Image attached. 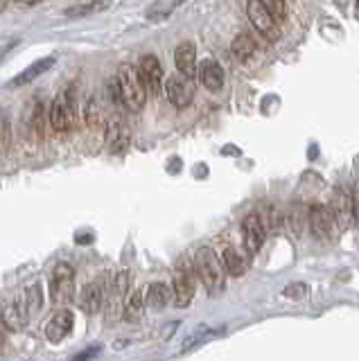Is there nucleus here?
I'll return each instance as SVG.
<instances>
[{"label": "nucleus", "instance_id": "1", "mask_svg": "<svg viewBox=\"0 0 359 361\" xmlns=\"http://www.w3.org/2000/svg\"><path fill=\"white\" fill-rule=\"evenodd\" d=\"M116 84L120 90L122 106H127L131 113H138L145 106V99H147V88L142 84L138 68L131 63H122L116 77Z\"/></svg>", "mask_w": 359, "mask_h": 361}, {"label": "nucleus", "instance_id": "2", "mask_svg": "<svg viewBox=\"0 0 359 361\" xmlns=\"http://www.w3.org/2000/svg\"><path fill=\"white\" fill-rule=\"evenodd\" d=\"M195 271L208 291H219L224 287V267L217 253L210 246H201L195 255Z\"/></svg>", "mask_w": 359, "mask_h": 361}, {"label": "nucleus", "instance_id": "3", "mask_svg": "<svg viewBox=\"0 0 359 361\" xmlns=\"http://www.w3.org/2000/svg\"><path fill=\"white\" fill-rule=\"evenodd\" d=\"M77 120V102L73 90H63L57 97H54L52 106H50V124L57 133H66L75 127Z\"/></svg>", "mask_w": 359, "mask_h": 361}, {"label": "nucleus", "instance_id": "4", "mask_svg": "<svg viewBox=\"0 0 359 361\" xmlns=\"http://www.w3.org/2000/svg\"><path fill=\"white\" fill-rule=\"evenodd\" d=\"M75 291V269L68 262H59L50 278V302L63 305L73 298Z\"/></svg>", "mask_w": 359, "mask_h": 361}, {"label": "nucleus", "instance_id": "5", "mask_svg": "<svg viewBox=\"0 0 359 361\" xmlns=\"http://www.w3.org/2000/svg\"><path fill=\"white\" fill-rule=\"evenodd\" d=\"M172 296L176 307H188L195 298V264H188L185 259L178 264L172 280Z\"/></svg>", "mask_w": 359, "mask_h": 361}, {"label": "nucleus", "instance_id": "6", "mask_svg": "<svg viewBox=\"0 0 359 361\" xmlns=\"http://www.w3.org/2000/svg\"><path fill=\"white\" fill-rule=\"evenodd\" d=\"M165 95H167V99H170V104L176 106V109L190 106V104H193V97H195V79L185 77L181 73L167 77Z\"/></svg>", "mask_w": 359, "mask_h": 361}, {"label": "nucleus", "instance_id": "7", "mask_svg": "<svg viewBox=\"0 0 359 361\" xmlns=\"http://www.w3.org/2000/svg\"><path fill=\"white\" fill-rule=\"evenodd\" d=\"M246 14H249V20L253 23V27L262 34L267 41H278L280 39V27H278V20L269 14L267 7L260 3V0H249L246 3Z\"/></svg>", "mask_w": 359, "mask_h": 361}, {"label": "nucleus", "instance_id": "8", "mask_svg": "<svg viewBox=\"0 0 359 361\" xmlns=\"http://www.w3.org/2000/svg\"><path fill=\"white\" fill-rule=\"evenodd\" d=\"M242 235H244V246L246 251H249L251 255H255L257 251L262 248L264 244V237H267V226L262 221L260 214H246L244 221H242Z\"/></svg>", "mask_w": 359, "mask_h": 361}, {"label": "nucleus", "instance_id": "9", "mask_svg": "<svg viewBox=\"0 0 359 361\" xmlns=\"http://www.w3.org/2000/svg\"><path fill=\"white\" fill-rule=\"evenodd\" d=\"M138 73L142 77V84L147 88V95H159L163 88V66L154 54L142 56L138 63Z\"/></svg>", "mask_w": 359, "mask_h": 361}, {"label": "nucleus", "instance_id": "10", "mask_svg": "<svg viewBox=\"0 0 359 361\" xmlns=\"http://www.w3.org/2000/svg\"><path fill=\"white\" fill-rule=\"evenodd\" d=\"M77 302H80V310L86 314H97L102 310L107 302V285L102 282V278H95L88 282V285L82 289L80 300Z\"/></svg>", "mask_w": 359, "mask_h": 361}, {"label": "nucleus", "instance_id": "11", "mask_svg": "<svg viewBox=\"0 0 359 361\" xmlns=\"http://www.w3.org/2000/svg\"><path fill=\"white\" fill-rule=\"evenodd\" d=\"M310 228L312 233L319 237V240L323 242H328L334 237L336 233V224L332 219V214H330V208H325V206H312L310 208Z\"/></svg>", "mask_w": 359, "mask_h": 361}, {"label": "nucleus", "instance_id": "12", "mask_svg": "<svg viewBox=\"0 0 359 361\" xmlns=\"http://www.w3.org/2000/svg\"><path fill=\"white\" fill-rule=\"evenodd\" d=\"M330 214L336 224V228H348V226L353 224V199L348 195L346 190L336 188L334 195H332V206H330Z\"/></svg>", "mask_w": 359, "mask_h": 361}, {"label": "nucleus", "instance_id": "13", "mask_svg": "<svg viewBox=\"0 0 359 361\" xmlns=\"http://www.w3.org/2000/svg\"><path fill=\"white\" fill-rule=\"evenodd\" d=\"M174 61H176V71L185 75V77H197V48L195 43L183 41L176 45L174 50Z\"/></svg>", "mask_w": 359, "mask_h": 361}, {"label": "nucleus", "instance_id": "14", "mask_svg": "<svg viewBox=\"0 0 359 361\" xmlns=\"http://www.w3.org/2000/svg\"><path fill=\"white\" fill-rule=\"evenodd\" d=\"M73 323H75L73 312L63 307V310H59V312L54 314L52 319L48 321V325H46V336L50 338L52 343H59L61 338L73 330Z\"/></svg>", "mask_w": 359, "mask_h": 361}, {"label": "nucleus", "instance_id": "15", "mask_svg": "<svg viewBox=\"0 0 359 361\" xmlns=\"http://www.w3.org/2000/svg\"><path fill=\"white\" fill-rule=\"evenodd\" d=\"M127 287H129V274H127V271H118V274L114 276V282H111V287L107 289V302H109V316H111V319L116 316L120 302H125Z\"/></svg>", "mask_w": 359, "mask_h": 361}, {"label": "nucleus", "instance_id": "16", "mask_svg": "<svg viewBox=\"0 0 359 361\" xmlns=\"http://www.w3.org/2000/svg\"><path fill=\"white\" fill-rule=\"evenodd\" d=\"M219 262H221V267H224V274H229V276H233V278L244 276V271H246V262H244L242 253H240L235 246H231V244H226V246L221 248Z\"/></svg>", "mask_w": 359, "mask_h": 361}, {"label": "nucleus", "instance_id": "17", "mask_svg": "<svg viewBox=\"0 0 359 361\" xmlns=\"http://www.w3.org/2000/svg\"><path fill=\"white\" fill-rule=\"evenodd\" d=\"M170 300H172V287L167 282H152L147 291H145V305H150L156 312L165 310Z\"/></svg>", "mask_w": 359, "mask_h": 361}, {"label": "nucleus", "instance_id": "18", "mask_svg": "<svg viewBox=\"0 0 359 361\" xmlns=\"http://www.w3.org/2000/svg\"><path fill=\"white\" fill-rule=\"evenodd\" d=\"M199 79L208 90H219L224 86V68L215 59H204L199 63Z\"/></svg>", "mask_w": 359, "mask_h": 361}, {"label": "nucleus", "instance_id": "19", "mask_svg": "<svg viewBox=\"0 0 359 361\" xmlns=\"http://www.w3.org/2000/svg\"><path fill=\"white\" fill-rule=\"evenodd\" d=\"M107 145H109V149L114 152V154L125 152L127 145H129V129H127V124H122L118 120L109 122V127H107Z\"/></svg>", "mask_w": 359, "mask_h": 361}, {"label": "nucleus", "instance_id": "20", "mask_svg": "<svg viewBox=\"0 0 359 361\" xmlns=\"http://www.w3.org/2000/svg\"><path fill=\"white\" fill-rule=\"evenodd\" d=\"M52 66H54V59H52V56H43V59H37L35 63L28 66L25 71L14 79L12 86H23V84H30L32 79H37L39 75H43L46 71H50Z\"/></svg>", "mask_w": 359, "mask_h": 361}, {"label": "nucleus", "instance_id": "21", "mask_svg": "<svg viewBox=\"0 0 359 361\" xmlns=\"http://www.w3.org/2000/svg\"><path fill=\"white\" fill-rule=\"evenodd\" d=\"M122 305H125V319L129 323H138L142 319V312H145V293L140 289L131 291Z\"/></svg>", "mask_w": 359, "mask_h": 361}, {"label": "nucleus", "instance_id": "22", "mask_svg": "<svg viewBox=\"0 0 359 361\" xmlns=\"http://www.w3.org/2000/svg\"><path fill=\"white\" fill-rule=\"evenodd\" d=\"M231 50H233V54L238 56L240 61H249L251 56L255 54V41H253L251 34L242 32V34H238V37H235Z\"/></svg>", "mask_w": 359, "mask_h": 361}, {"label": "nucleus", "instance_id": "23", "mask_svg": "<svg viewBox=\"0 0 359 361\" xmlns=\"http://www.w3.org/2000/svg\"><path fill=\"white\" fill-rule=\"evenodd\" d=\"M178 5H183V0H154V5L147 9V18L154 23H161L170 16Z\"/></svg>", "mask_w": 359, "mask_h": 361}, {"label": "nucleus", "instance_id": "24", "mask_svg": "<svg viewBox=\"0 0 359 361\" xmlns=\"http://www.w3.org/2000/svg\"><path fill=\"white\" fill-rule=\"evenodd\" d=\"M111 7V0H93V3H82V5H75L71 9H66V16L77 18V16H88V14H95V11H102Z\"/></svg>", "mask_w": 359, "mask_h": 361}, {"label": "nucleus", "instance_id": "25", "mask_svg": "<svg viewBox=\"0 0 359 361\" xmlns=\"http://www.w3.org/2000/svg\"><path fill=\"white\" fill-rule=\"evenodd\" d=\"M23 300H25V307L30 314H35L43 307V287L41 282H35L28 291H23Z\"/></svg>", "mask_w": 359, "mask_h": 361}, {"label": "nucleus", "instance_id": "26", "mask_svg": "<svg viewBox=\"0 0 359 361\" xmlns=\"http://www.w3.org/2000/svg\"><path fill=\"white\" fill-rule=\"evenodd\" d=\"M84 118H86V124L91 129H99L102 127V109H99V104H97V99L95 97H91L88 99V104H86V109H84Z\"/></svg>", "mask_w": 359, "mask_h": 361}, {"label": "nucleus", "instance_id": "27", "mask_svg": "<svg viewBox=\"0 0 359 361\" xmlns=\"http://www.w3.org/2000/svg\"><path fill=\"white\" fill-rule=\"evenodd\" d=\"M46 118H48V113H46V109H43V104L39 102V104L35 106V113H32V127H35L39 138L46 135Z\"/></svg>", "mask_w": 359, "mask_h": 361}, {"label": "nucleus", "instance_id": "28", "mask_svg": "<svg viewBox=\"0 0 359 361\" xmlns=\"http://www.w3.org/2000/svg\"><path fill=\"white\" fill-rule=\"evenodd\" d=\"M212 334H215V332H212V330H208V327H199V330L195 332V334H190L188 338H185V343H183V353H188V350L190 348H197L199 343H204L206 341V338L208 336H212Z\"/></svg>", "mask_w": 359, "mask_h": 361}, {"label": "nucleus", "instance_id": "29", "mask_svg": "<svg viewBox=\"0 0 359 361\" xmlns=\"http://www.w3.org/2000/svg\"><path fill=\"white\" fill-rule=\"evenodd\" d=\"M260 3L267 7V11L272 14L276 20H283L287 16V7H285V0H260Z\"/></svg>", "mask_w": 359, "mask_h": 361}, {"label": "nucleus", "instance_id": "30", "mask_svg": "<svg viewBox=\"0 0 359 361\" xmlns=\"http://www.w3.org/2000/svg\"><path fill=\"white\" fill-rule=\"evenodd\" d=\"M12 140V131H9V120L5 113H0V152H5Z\"/></svg>", "mask_w": 359, "mask_h": 361}, {"label": "nucleus", "instance_id": "31", "mask_svg": "<svg viewBox=\"0 0 359 361\" xmlns=\"http://www.w3.org/2000/svg\"><path fill=\"white\" fill-rule=\"evenodd\" d=\"M285 296L287 298H291V300H303L308 296V287L305 285H300V282H294V285H289V287H285Z\"/></svg>", "mask_w": 359, "mask_h": 361}, {"label": "nucleus", "instance_id": "32", "mask_svg": "<svg viewBox=\"0 0 359 361\" xmlns=\"http://www.w3.org/2000/svg\"><path fill=\"white\" fill-rule=\"evenodd\" d=\"M351 199H353V217L359 221V180H357V185H355V195Z\"/></svg>", "mask_w": 359, "mask_h": 361}, {"label": "nucleus", "instance_id": "33", "mask_svg": "<svg viewBox=\"0 0 359 361\" xmlns=\"http://www.w3.org/2000/svg\"><path fill=\"white\" fill-rule=\"evenodd\" d=\"M99 353V348H91V350H84V353H80L77 355L73 361H84V359H91V357H95Z\"/></svg>", "mask_w": 359, "mask_h": 361}, {"label": "nucleus", "instance_id": "34", "mask_svg": "<svg viewBox=\"0 0 359 361\" xmlns=\"http://www.w3.org/2000/svg\"><path fill=\"white\" fill-rule=\"evenodd\" d=\"M18 3H20V5H37L39 0H18Z\"/></svg>", "mask_w": 359, "mask_h": 361}, {"label": "nucleus", "instance_id": "35", "mask_svg": "<svg viewBox=\"0 0 359 361\" xmlns=\"http://www.w3.org/2000/svg\"><path fill=\"white\" fill-rule=\"evenodd\" d=\"M12 48V43H7V45H3V48H0V56H5V52Z\"/></svg>", "mask_w": 359, "mask_h": 361}, {"label": "nucleus", "instance_id": "36", "mask_svg": "<svg viewBox=\"0 0 359 361\" xmlns=\"http://www.w3.org/2000/svg\"><path fill=\"white\" fill-rule=\"evenodd\" d=\"M3 341H5V336H3V323H0V345H3Z\"/></svg>", "mask_w": 359, "mask_h": 361}, {"label": "nucleus", "instance_id": "37", "mask_svg": "<svg viewBox=\"0 0 359 361\" xmlns=\"http://www.w3.org/2000/svg\"><path fill=\"white\" fill-rule=\"evenodd\" d=\"M5 7H7V0H0V11H5Z\"/></svg>", "mask_w": 359, "mask_h": 361}, {"label": "nucleus", "instance_id": "38", "mask_svg": "<svg viewBox=\"0 0 359 361\" xmlns=\"http://www.w3.org/2000/svg\"><path fill=\"white\" fill-rule=\"evenodd\" d=\"M357 3H359V0H357Z\"/></svg>", "mask_w": 359, "mask_h": 361}]
</instances>
